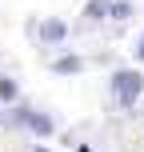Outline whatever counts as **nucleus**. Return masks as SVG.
Returning <instances> with one entry per match:
<instances>
[{
    "mask_svg": "<svg viewBox=\"0 0 144 152\" xmlns=\"http://www.w3.org/2000/svg\"><path fill=\"white\" fill-rule=\"evenodd\" d=\"M108 84H112V96L120 100V104H132V100L144 92V72H136V68H120V72L108 76Z\"/></svg>",
    "mask_w": 144,
    "mask_h": 152,
    "instance_id": "nucleus-1",
    "label": "nucleus"
},
{
    "mask_svg": "<svg viewBox=\"0 0 144 152\" xmlns=\"http://www.w3.org/2000/svg\"><path fill=\"white\" fill-rule=\"evenodd\" d=\"M12 124L24 128V132H32V136H52V132H56L52 116L36 112V108H16V112H12Z\"/></svg>",
    "mask_w": 144,
    "mask_h": 152,
    "instance_id": "nucleus-2",
    "label": "nucleus"
},
{
    "mask_svg": "<svg viewBox=\"0 0 144 152\" xmlns=\"http://www.w3.org/2000/svg\"><path fill=\"white\" fill-rule=\"evenodd\" d=\"M40 40H44V44H60V40H68V24L56 20V16L44 20V24H40Z\"/></svg>",
    "mask_w": 144,
    "mask_h": 152,
    "instance_id": "nucleus-3",
    "label": "nucleus"
},
{
    "mask_svg": "<svg viewBox=\"0 0 144 152\" xmlns=\"http://www.w3.org/2000/svg\"><path fill=\"white\" fill-rule=\"evenodd\" d=\"M80 68H84L80 56H60V60L52 64V72H56V76H72V72H80Z\"/></svg>",
    "mask_w": 144,
    "mask_h": 152,
    "instance_id": "nucleus-4",
    "label": "nucleus"
},
{
    "mask_svg": "<svg viewBox=\"0 0 144 152\" xmlns=\"http://www.w3.org/2000/svg\"><path fill=\"white\" fill-rule=\"evenodd\" d=\"M16 96H20V88H16V80H8V76H0V100H4V104H12Z\"/></svg>",
    "mask_w": 144,
    "mask_h": 152,
    "instance_id": "nucleus-5",
    "label": "nucleus"
},
{
    "mask_svg": "<svg viewBox=\"0 0 144 152\" xmlns=\"http://www.w3.org/2000/svg\"><path fill=\"white\" fill-rule=\"evenodd\" d=\"M108 16H112V20H128V16H132V4H124V0H116V4L108 8Z\"/></svg>",
    "mask_w": 144,
    "mask_h": 152,
    "instance_id": "nucleus-6",
    "label": "nucleus"
},
{
    "mask_svg": "<svg viewBox=\"0 0 144 152\" xmlns=\"http://www.w3.org/2000/svg\"><path fill=\"white\" fill-rule=\"evenodd\" d=\"M108 8H112L108 0H92V4H88V16H92V20H100V16H108Z\"/></svg>",
    "mask_w": 144,
    "mask_h": 152,
    "instance_id": "nucleus-7",
    "label": "nucleus"
},
{
    "mask_svg": "<svg viewBox=\"0 0 144 152\" xmlns=\"http://www.w3.org/2000/svg\"><path fill=\"white\" fill-rule=\"evenodd\" d=\"M136 56H140V60H144V36H140V44H136Z\"/></svg>",
    "mask_w": 144,
    "mask_h": 152,
    "instance_id": "nucleus-8",
    "label": "nucleus"
},
{
    "mask_svg": "<svg viewBox=\"0 0 144 152\" xmlns=\"http://www.w3.org/2000/svg\"><path fill=\"white\" fill-rule=\"evenodd\" d=\"M32 152H48V148H32Z\"/></svg>",
    "mask_w": 144,
    "mask_h": 152,
    "instance_id": "nucleus-9",
    "label": "nucleus"
}]
</instances>
